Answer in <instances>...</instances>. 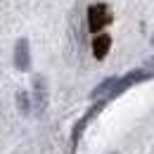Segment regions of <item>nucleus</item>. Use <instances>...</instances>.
I'll return each instance as SVG.
<instances>
[{"instance_id": "obj_5", "label": "nucleus", "mask_w": 154, "mask_h": 154, "mask_svg": "<svg viewBox=\"0 0 154 154\" xmlns=\"http://www.w3.org/2000/svg\"><path fill=\"white\" fill-rule=\"evenodd\" d=\"M31 107H36V112H43L48 104V88H45V78L33 76V97H31Z\"/></svg>"}, {"instance_id": "obj_2", "label": "nucleus", "mask_w": 154, "mask_h": 154, "mask_svg": "<svg viewBox=\"0 0 154 154\" xmlns=\"http://www.w3.org/2000/svg\"><path fill=\"white\" fill-rule=\"evenodd\" d=\"M85 17H88V29H90L93 33H102V29L109 26L112 19H114V14H112V10H109L107 2H95V5H90Z\"/></svg>"}, {"instance_id": "obj_10", "label": "nucleus", "mask_w": 154, "mask_h": 154, "mask_svg": "<svg viewBox=\"0 0 154 154\" xmlns=\"http://www.w3.org/2000/svg\"><path fill=\"white\" fill-rule=\"evenodd\" d=\"M152 43H154V38H152Z\"/></svg>"}, {"instance_id": "obj_1", "label": "nucleus", "mask_w": 154, "mask_h": 154, "mask_svg": "<svg viewBox=\"0 0 154 154\" xmlns=\"http://www.w3.org/2000/svg\"><path fill=\"white\" fill-rule=\"evenodd\" d=\"M152 78H154V71H152V69H147V66L128 71L126 76L116 78V83H114V88H112V93L107 95V102H109V100H114V97H119L121 93H126L128 88H133V85H137V83H147V81H152Z\"/></svg>"}, {"instance_id": "obj_4", "label": "nucleus", "mask_w": 154, "mask_h": 154, "mask_svg": "<svg viewBox=\"0 0 154 154\" xmlns=\"http://www.w3.org/2000/svg\"><path fill=\"white\" fill-rule=\"evenodd\" d=\"M12 62H14V69L17 71H29L31 69V48H29V40L26 38H19L14 43Z\"/></svg>"}, {"instance_id": "obj_3", "label": "nucleus", "mask_w": 154, "mask_h": 154, "mask_svg": "<svg viewBox=\"0 0 154 154\" xmlns=\"http://www.w3.org/2000/svg\"><path fill=\"white\" fill-rule=\"evenodd\" d=\"M104 104H107V100H97L95 104H93V107H90V109H88V112H85V114L76 121V126H74V131H71V145H74V147H76V142L81 140L83 131L88 128V123H90V121H93V119H95V116L104 109Z\"/></svg>"}, {"instance_id": "obj_9", "label": "nucleus", "mask_w": 154, "mask_h": 154, "mask_svg": "<svg viewBox=\"0 0 154 154\" xmlns=\"http://www.w3.org/2000/svg\"><path fill=\"white\" fill-rule=\"evenodd\" d=\"M109 154H119V152H109Z\"/></svg>"}, {"instance_id": "obj_7", "label": "nucleus", "mask_w": 154, "mask_h": 154, "mask_svg": "<svg viewBox=\"0 0 154 154\" xmlns=\"http://www.w3.org/2000/svg\"><path fill=\"white\" fill-rule=\"evenodd\" d=\"M114 83H116V76L104 78L95 90L90 93V97H93V100H100V97H102V100H107V95H109V93H112V88H114Z\"/></svg>"}, {"instance_id": "obj_8", "label": "nucleus", "mask_w": 154, "mask_h": 154, "mask_svg": "<svg viewBox=\"0 0 154 154\" xmlns=\"http://www.w3.org/2000/svg\"><path fill=\"white\" fill-rule=\"evenodd\" d=\"M17 109H19L21 114H29V112H31V95H29L26 90H19V93H17Z\"/></svg>"}, {"instance_id": "obj_6", "label": "nucleus", "mask_w": 154, "mask_h": 154, "mask_svg": "<svg viewBox=\"0 0 154 154\" xmlns=\"http://www.w3.org/2000/svg\"><path fill=\"white\" fill-rule=\"evenodd\" d=\"M109 50H112V36L109 33H97L95 40H93V57L102 62L109 55Z\"/></svg>"}]
</instances>
